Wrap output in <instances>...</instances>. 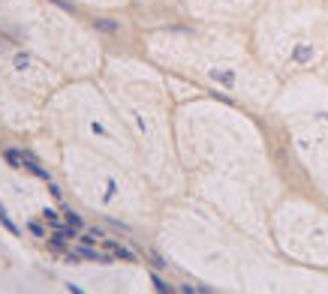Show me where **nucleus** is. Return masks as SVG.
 <instances>
[{
  "label": "nucleus",
  "instance_id": "1",
  "mask_svg": "<svg viewBox=\"0 0 328 294\" xmlns=\"http://www.w3.org/2000/svg\"><path fill=\"white\" fill-rule=\"evenodd\" d=\"M3 156H6V159H9L12 165H18V168H31L33 174H39V177H48V174H45V168L36 162L31 153H21V150H15V147H6V150H3Z\"/></svg>",
  "mask_w": 328,
  "mask_h": 294
},
{
  "label": "nucleus",
  "instance_id": "2",
  "mask_svg": "<svg viewBox=\"0 0 328 294\" xmlns=\"http://www.w3.org/2000/svg\"><path fill=\"white\" fill-rule=\"evenodd\" d=\"M102 249L112 252V255H118V258H124V262H135V252L127 249L124 243H118V240H102Z\"/></svg>",
  "mask_w": 328,
  "mask_h": 294
},
{
  "label": "nucleus",
  "instance_id": "3",
  "mask_svg": "<svg viewBox=\"0 0 328 294\" xmlns=\"http://www.w3.org/2000/svg\"><path fill=\"white\" fill-rule=\"evenodd\" d=\"M72 255H78V258H88V262H112L102 249H91L88 243H81V246H75L72 249Z\"/></svg>",
  "mask_w": 328,
  "mask_h": 294
},
{
  "label": "nucleus",
  "instance_id": "4",
  "mask_svg": "<svg viewBox=\"0 0 328 294\" xmlns=\"http://www.w3.org/2000/svg\"><path fill=\"white\" fill-rule=\"evenodd\" d=\"M64 216H66V225H72V228H75V231L81 228V216H75V213H72V210H66Z\"/></svg>",
  "mask_w": 328,
  "mask_h": 294
},
{
  "label": "nucleus",
  "instance_id": "5",
  "mask_svg": "<svg viewBox=\"0 0 328 294\" xmlns=\"http://www.w3.org/2000/svg\"><path fill=\"white\" fill-rule=\"evenodd\" d=\"M151 282H154V288H157V291H172V285H169V282H163L160 276H151Z\"/></svg>",
  "mask_w": 328,
  "mask_h": 294
},
{
  "label": "nucleus",
  "instance_id": "6",
  "mask_svg": "<svg viewBox=\"0 0 328 294\" xmlns=\"http://www.w3.org/2000/svg\"><path fill=\"white\" fill-rule=\"evenodd\" d=\"M0 219H3V225H6V228L12 231V234H18V228H15V225H12V222H9V216H6V213H3V207H0Z\"/></svg>",
  "mask_w": 328,
  "mask_h": 294
},
{
  "label": "nucleus",
  "instance_id": "7",
  "mask_svg": "<svg viewBox=\"0 0 328 294\" xmlns=\"http://www.w3.org/2000/svg\"><path fill=\"white\" fill-rule=\"evenodd\" d=\"M151 264H154V267H166V262L157 255V252H151Z\"/></svg>",
  "mask_w": 328,
  "mask_h": 294
},
{
  "label": "nucleus",
  "instance_id": "8",
  "mask_svg": "<svg viewBox=\"0 0 328 294\" xmlns=\"http://www.w3.org/2000/svg\"><path fill=\"white\" fill-rule=\"evenodd\" d=\"M31 231H33V234H39V237H42V234H45V231H42V225H39V222H31Z\"/></svg>",
  "mask_w": 328,
  "mask_h": 294
}]
</instances>
